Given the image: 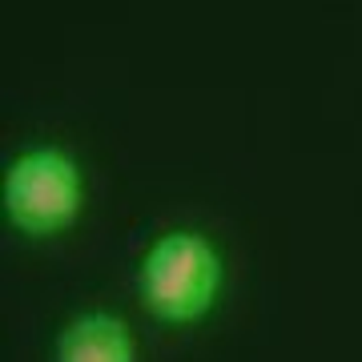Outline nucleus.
Masks as SVG:
<instances>
[{
  "mask_svg": "<svg viewBox=\"0 0 362 362\" xmlns=\"http://www.w3.org/2000/svg\"><path fill=\"white\" fill-rule=\"evenodd\" d=\"M221 286L218 254L206 238L173 230L157 238L141 262V298L165 322H194L214 306Z\"/></svg>",
  "mask_w": 362,
  "mask_h": 362,
  "instance_id": "f257e3e1",
  "label": "nucleus"
},
{
  "mask_svg": "<svg viewBox=\"0 0 362 362\" xmlns=\"http://www.w3.org/2000/svg\"><path fill=\"white\" fill-rule=\"evenodd\" d=\"M4 214L16 230L49 238L81 214V169L65 149H28L4 173Z\"/></svg>",
  "mask_w": 362,
  "mask_h": 362,
  "instance_id": "f03ea898",
  "label": "nucleus"
},
{
  "mask_svg": "<svg viewBox=\"0 0 362 362\" xmlns=\"http://www.w3.org/2000/svg\"><path fill=\"white\" fill-rule=\"evenodd\" d=\"M57 362H133L129 330L113 314H81L57 338Z\"/></svg>",
  "mask_w": 362,
  "mask_h": 362,
  "instance_id": "7ed1b4c3",
  "label": "nucleus"
}]
</instances>
